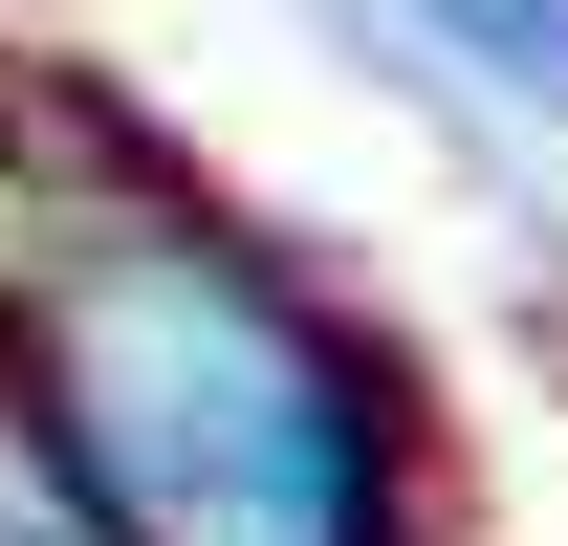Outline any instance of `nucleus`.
<instances>
[{
    "mask_svg": "<svg viewBox=\"0 0 568 546\" xmlns=\"http://www.w3.org/2000/svg\"><path fill=\"white\" fill-rule=\"evenodd\" d=\"M44 394L132 546H372V394L219 241H132L44 306Z\"/></svg>",
    "mask_w": 568,
    "mask_h": 546,
    "instance_id": "1",
    "label": "nucleus"
},
{
    "mask_svg": "<svg viewBox=\"0 0 568 546\" xmlns=\"http://www.w3.org/2000/svg\"><path fill=\"white\" fill-rule=\"evenodd\" d=\"M459 22L503 44V88H568V0H459Z\"/></svg>",
    "mask_w": 568,
    "mask_h": 546,
    "instance_id": "2",
    "label": "nucleus"
},
{
    "mask_svg": "<svg viewBox=\"0 0 568 546\" xmlns=\"http://www.w3.org/2000/svg\"><path fill=\"white\" fill-rule=\"evenodd\" d=\"M0 546H67V525H22V503H0Z\"/></svg>",
    "mask_w": 568,
    "mask_h": 546,
    "instance_id": "3",
    "label": "nucleus"
}]
</instances>
